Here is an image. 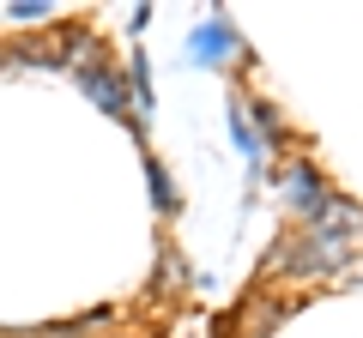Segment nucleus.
I'll return each mask as SVG.
<instances>
[{"label":"nucleus","instance_id":"obj_1","mask_svg":"<svg viewBox=\"0 0 363 338\" xmlns=\"http://www.w3.org/2000/svg\"><path fill=\"white\" fill-rule=\"evenodd\" d=\"M224 49H230V25H224V18H206V25L188 37V54H194V61H224Z\"/></svg>","mask_w":363,"mask_h":338},{"label":"nucleus","instance_id":"obj_2","mask_svg":"<svg viewBox=\"0 0 363 338\" xmlns=\"http://www.w3.org/2000/svg\"><path fill=\"white\" fill-rule=\"evenodd\" d=\"M85 91H91V97H104L109 115H121V109H128V91H121L116 73H104V66H91V73H85Z\"/></svg>","mask_w":363,"mask_h":338},{"label":"nucleus","instance_id":"obj_3","mask_svg":"<svg viewBox=\"0 0 363 338\" xmlns=\"http://www.w3.org/2000/svg\"><path fill=\"white\" fill-rule=\"evenodd\" d=\"M230 133H236V145H242L248 157H260V139H255V127H248V115H242V109H230Z\"/></svg>","mask_w":363,"mask_h":338},{"label":"nucleus","instance_id":"obj_4","mask_svg":"<svg viewBox=\"0 0 363 338\" xmlns=\"http://www.w3.org/2000/svg\"><path fill=\"white\" fill-rule=\"evenodd\" d=\"M152 194H157V206H164V211L176 206V194H169V175H164V169H157V163H152Z\"/></svg>","mask_w":363,"mask_h":338}]
</instances>
